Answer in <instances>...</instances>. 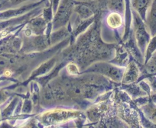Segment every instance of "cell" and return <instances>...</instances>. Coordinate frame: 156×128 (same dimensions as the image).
Segmentation results:
<instances>
[{"mask_svg": "<svg viewBox=\"0 0 156 128\" xmlns=\"http://www.w3.org/2000/svg\"><path fill=\"white\" fill-rule=\"evenodd\" d=\"M152 119H153V120H154V121L156 122V111L154 113V114H152Z\"/></svg>", "mask_w": 156, "mask_h": 128, "instance_id": "cell-6", "label": "cell"}, {"mask_svg": "<svg viewBox=\"0 0 156 128\" xmlns=\"http://www.w3.org/2000/svg\"><path fill=\"white\" fill-rule=\"evenodd\" d=\"M150 25L153 32H156V0L154 1L152 8L151 11V17H150Z\"/></svg>", "mask_w": 156, "mask_h": 128, "instance_id": "cell-4", "label": "cell"}, {"mask_svg": "<svg viewBox=\"0 0 156 128\" xmlns=\"http://www.w3.org/2000/svg\"><path fill=\"white\" fill-rule=\"evenodd\" d=\"M107 24L112 28H117L120 27L122 24V16L117 12H112L107 17Z\"/></svg>", "mask_w": 156, "mask_h": 128, "instance_id": "cell-1", "label": "cell"}, {"mask_svg": "<svg viewBox=\"0 0 156 128\" xmlns=\"http://www.w3.org/2000/svg\"><path fill=\"white\" fill-rule=\"evenodd\" d=\"M109 7L110 9L117 12H122L124 8L123 0H109Z\"/></svg>", "mask_w": 156, "mask_h": 128, "instance_id": "cell-3", "label": "cell"}, {"mask_svg": "<svg viewBox=\"0 0 156 128\" xmlns=\"http://www.w3.org/2000/svg\"><path fill=\"white\" fill-rule=\"evenodd\" d=\"M151 0H132L133 2V5L136 9L138 10L141 15L144 18L145 16V11L148 7V4H149Z\"/></svg>", "mask_w": 156, "mask_h": 128, "instance_id": "cell-2", "label": "cell"}, {"mask_svg": "<svg viewBox=\"0 0 156 128\" xmlns=\"http://www.w3.org/2000/svg\"><path fill=\"white\" fill-rule=\"evenodd\" d=\"M76 11L80 13L83 17H87V16H89L91 15V11L86 6H83V5H80V6L76 7Z\"/></svg>", "mask_w": 156, "mask_h": 128, "instance_id": "cell-5", "label": "cell"}]
</instances>
